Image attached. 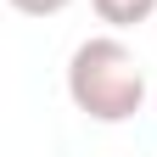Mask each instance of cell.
<instances>
[{"label":"cell","instance_id":"2","mask_svg":"<svg viewBox=\"0 0 157 157\" xmlns=\"http://www.w3.org/2000/svg\"><path fill=\"white\" fill-rule=\"evenodd\" d=\"M90 6H95V17H101L107 28H140L157 11V0H90Z\"/></svg>","mask_w":157,"mask_h":157},{"label":"cell","instance_id":"1","mask_svg":"<svg viewBox=\"0 0 157 157\" xmlns=\"http://www.w3.org/2000/svg\"><path fill=\"white\" fill-rule=\"evenodd\" d=\"M67 95L95 124H124V118H135L140 101H146V73H140V62H135V51L124 39L95 34L67 62Z\"/></svg>","mask_w":157,"mask_h":157},{"label":"cell","instance_id":"3","mask_svg":"<svg viewBox=\"0 0 157 157\" xmlns=\"http://www.w3.org/2000/svg\"><path fill=\"white\" fill-rule=\"evenodd\" d=\"M11 11H23V17H56V11H67L73 0H6Z\"/></svg>","mask_w":157,"mask_h":157}]
</instances>
